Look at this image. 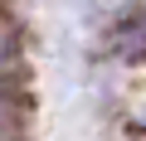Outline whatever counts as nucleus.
Here are the masks:
<instances>
[{
	"label": "nucleus",
	"instance_id": "nucleus-2",
	"mask_svg": "<svg viewBox=\"0 0 146 141\" xmlns=\"http://www.w3.org/2000/svg\"><path fill=\"white\" fill-rule=\"evenodd\" d=\"M10 117H15V112H10V102H5V97H0V141H5V136H10Z\"/></svg>",
	"mask_w": 146,
	"mask_h": 141
},
{
	"label": "nucleus",
	"instance_id": "nucleus-1",
	"mask_svg": "<svg viewBox=\"0 0 146 141\" xmlns=\"http://www.w3.org/2000/svg\"><path fill=\"white\" fill-rule=\"evenodd\" d=\"M5 68H10V34L0 29V78H5Z\"/></svg>",
	"mask_w": 146,
	"mask_h": 141
}]
</instances>
